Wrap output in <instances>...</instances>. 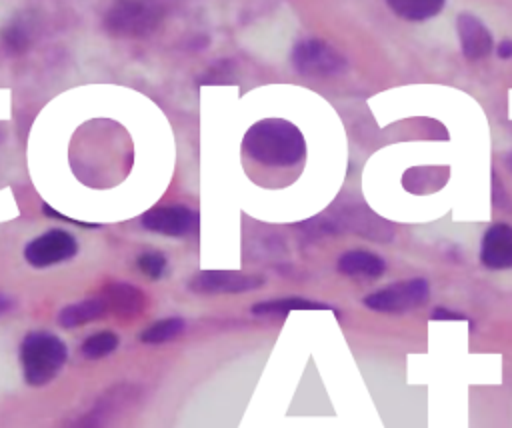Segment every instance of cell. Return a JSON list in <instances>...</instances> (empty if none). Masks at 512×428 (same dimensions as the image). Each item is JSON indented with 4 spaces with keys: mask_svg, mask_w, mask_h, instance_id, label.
<instances>
[{
    "mask_svg": "<svg viewBox=\"0 0 512 428\" xmlns=\"http://www.w3.org/2000/svg\"><path fill=\"white\" fill-rule=\"evenodd\" d=\"M248 160L270 170H290L304 162L306 140L298 126L282 118H264L252 124L242 138Z\"/></svg>",
    "mask_w": 512,
    "mask_h": 428,
    "instance_id": "6da1fadb",
    "label": "cell"
},
{
    "mask_svg": "<svg viewBox=\"0 0 512 428\" xmlns=\"http://www.w3.org/2000/svg\"><path fill=\"white\" fill-rule=\"evenodd\" d=\"M18 358L26 384L38 388L46 386L60 374L68 360V348L56 334L32 330L22 338Z\"/></svg>",
    "mask_w": 512,
    "mask_h": 428,
    "instance_id": "7a4b0ae2",
    "label": "cell"
},
{
    "mask_svg": "<svg viewBox=\"0 0 512 428\" xmlns=\"http://www.w3.org/2000/svg\"><path fill=\"white\" fill-rule=\"evenodd\" d=\"M164 12L158 2H118L108 8L102 24L112 36L144 38L160 26Z\"/></svg>",
    "mask_w": 512,
    "mask_h": 428,
    "instance_id": "3957f363",
    "label": "cell"
},
{
    "mask_svg": "<svg viewBox=\"0 0 512 428\" xmlns=\"http://www.w3.org/2000/svg\"><path fill=\"white\" fill-rule=\"evenodd\" d=\"M292 66L302 76L328 78L348 70L346 56L322 38H302L290 54Z\"/></svg>",
    "mask_w": 512,
    "mask_h": 428,
    "instance_id": "277c9868",
    "label": "cell"
},
{
    "mask_svg": "<svg viewBox=\"0 0 512 428\" xmlns=\"http://www.w3.org/2000/svg\"><path fill=\"white\" fill-rule=\"evenodd\" d=\"M430 296V284L424 278H408L386 284L368 296H364L362 304L368 310L382 314H402L414 308H420Z\"/></svg>",
    "mask_w": 512,
    "mask_h": 428,
    "instance_id": "5b68a950",
    "label": "cell"
},
{
    "mask_svg": "<svg viewBox=\"0 0 512 428\" xmlns=\"http://www.w3.org/2000/svg\"><path fill=\"white\" fill-rule=\"evenodd\" d=\"M76 252H78L76 236L62 228H52L32 238L24 246V260L34 268H48L74 258Z\"/></svg>",
    "mask_w": 512,
    "mask_h": 428,
    "instance_id": "8992f818",
    "label": "cell"
},
{
    "mask_svg": "<svg viewBox=\"0 0 512 428\" xmlns=\"http://www.w3.org/2000/svg\"><path fill=\"white\" fill-rule=\"evenodd\" d=\"M264 284V278L258 274H246L238 270H202L194 274L188 282V288L194 294H242L256 290Z\"/></svg>",
    "mask_w": 512,
    "mask_h": 428,
    "instance_id": "52a82bcc",
    "label": "cell"
},
{
    "mask_svg": "<svg viewBox=\"0 0 512 428\" xmlns=\"http://www.w3.org/2000/svg\"><path fill=\"white\" fill-rule=\"evenodd\" d=\"M140 224L154 234L162 236H188L198 230L200 214L184 204L156 206L140 216Z\"/></svg>",
    "mask_w": 512,
    "mask_h": 428,
    "instance_id": "ba28073f",
    "label": "cell"
},
{
    "mask_svg": "<svg viewBox=\"0 0 512 428\" xmlns=\"http://www.w3.org/2000/svg\"><path fill=\"white\" fill-rule=\"evenodd\" d=\"M478 258L490 270L512 268V226L506 222L490 224L482 234Z\"/></svg>",
    "mask_w": 512,
    "mask_h": 428,
    "instance_id": "9c48e42d",
    "label": "cell"
},
{
    "mask_svg": "<svg viewBox=\"0 0 512 428\" xmlns=\"http://www.w3.org/2000/svg\"><path fill=\"white\" fill-rule=\"evenodd\" d=\"M456 32H458L462 56L468 60L486 58L494 50V40H492L490 30L478 16H474L470 12L458 14Z\"/></svg>",
    "mask_w": 512,
    "mask_h": 428,
    "instance_id": "30bf717a",
    "label": "cell"
},
{
    "mask_svg": "<svg viewBox=\"0 0 512 428\" xmlns=\"http://www.w3.org/2000/svg\"><path fill=\"white\" fill-rule=\"evenodd\" d=\"M108 312H114L120 318H136L146 310V294L128 282H110L104 286L102 296Z\"/></svg>",
    "mask_w": 512,
    "mask_h": 428,
    "instance_id": "8fae6325",
    "label": "cell"
},
{
    "mask_svg": "<svg viewBox=\"0 0 512 428\" xmlns=\"http://www.w3.org/2000/svg\"><path fill=\"white\" fill-rule=\"evenodd\" d=\"M336 270L348 278L376 280L386 272V260L376 252L354 248L346 250L336 260Z\"/></svg>",
    "mask_w": 512,
    "mask_h": 428,
    "instance_id": "7c38bea8",
    "label": "cell"
},
{
    "mask_svg": "<svg viewBox=\"0 0 512 428\" xmlns=\"http://www.w3.org/2000/svg\"><path fill=\"white\" fill-rule=\"evenodd\" d=\"M128 400L126 388H112L108 390L96 404L92 410L66 420L60 428H106V420L114 414V410Z\"/></svg>",
    "mask_w": 512,
    "mask_h": 428,
    "instance_id": "4fadbf2b",
    "label": "cell"
},
{
    "mask_svg": "<svg viewBox=\"0 0 512 428\" xmlns=\"http://www.w3.org/2000/svg\"><path fill=\"white\" fill-rule=\"evenodd\" d=\"M106 314H108V308L102 298H86V300L64 306L58 312V324L62 328H78V326L98 320Z\"/></svg>",
    "mask_w": 512,
    "mask_h": 428,
    "instance_id": "5bb4252c",
    "label": "cell"
},
{
    "mask_svg": "<svg viewBox=\"0 0 512 428\" xmlns=\"http://www.w3.org/2000/svg\"><path fill=\"white\" fill-rule=\"evenodd\" d=\"M254 316H286L294 310H334L332 306L300 296H288V298H272L256 302L252 308Z\"/></svg>",
    "mask_w": 512,
    "mask_h": 428,
    "instance_id": "9a60e30c",
    "label": "cell"
},
{
    "mask_svg": "<svg viewBox=\"0 0 512 428\" xmlns=\"http://www.w3.org/2000/svg\"><path fill=\"white\" fill-rule=\"evenodd\" d=\"M32 40H34V28L30 20H24V18H16L0 30V44L8 56H20L28 52Z\"/></svg>",
    "mask_w": 512,
    "mask_h": 428,
    "instance_id": "2e32d148",
    "label": "cell"
},
{
    "mask_svg": "<svg viewBox=\"0 0 512 428\" xmlns=\"http://www.w3.org/2000/svg\"><path fill=\"white\" fill-rule=\"evenodd\" d=\"M388 8L406 22H424L434 18L442 8V0H390Z\"/></svg>",
    "mask_w": 512,
    "mask_h": 428,
    "instance_id": "e0dca14e",
    "label": "cell"
},
{
    "mask_svg": "<svg viewBox=\"0 0 512 428\" xmlns=\"http://www.w3.org/2000/svg\"><path fill=\"white\" fill-rule=\"evenodd\" d=\"M184 330H186V320L180 316H170V318L156 320L154 324L144 328L140 334V340L144 344H166L176 340Z\"/></svg>",
    "mask_w": 512,
    "mask_h": 428,
    "instance_id": "ac0fdd59",
    "label": "cell"
},
{
    "mask_svg": "<svg viewBox=\"0 0 512 428\" xmlns=\"http://www.w3.org/2000/svg\"><path fill=\"white\" fill-rule=\"evenodd\" d=\"M120 344V338L116 332L112 330H100V332H94L90 336H86L80 344V354L86 358V360H100V358H106L110 356Z\"/></svg>",
    "mask_w": 512,
    "mask_h": 428,
    "instance_id": "d6986e66",
    "label": "cell"
},
{
    "mask_svg": "<svg viewBox=\"0 0 512 428\" xmlns=\"http://www.w3.org/2000/svg\"><path fill=\"white\" fill-rule=\"evenodd\" d=\"M136 264H138V270H140L144 276H148L150 280H158V278H162L168 260H166V256H164L162 252H158V250H148V252H142V254L138 256Z\"/></svg>",
    "mask_w": 512,
    "mask_h": 428,
    "instance_id": "ffe728a7",
    "label": "cell"
},
{
    "mask_svg": "<svg viewBox=\"0 0 512 428\" xmlns=\"http://www.w3.org/2000/svg\"><path fill=\"white\" fill-rule=\"evenodd\" d=\"M492 192H494V196H492L494 206H498V208H508L510 206V198L506 196L496 172H492Z\"/></svg>",
    "mask_w": 512,
    "mask_h": 428,
    "instance_id": "44dd1931",
    "label": "cell"
},
{
    "mask_svg": "<svg viewBox=\"0 0 512 428\" xmlns=\"http://www.w3.org/2000/svg\"><path fill=\"white\" fill-rule=\"evenodd\" d=\"M430 320H468V318L462 312H454V310H450L446 306H436L430 312Z\"/></svg>",
    "mask_w": 512,
    "mask_h": 428,
    "instance_id": "7402d4cb",
    "label": "cell"
},
{
    "mask_svg": "<svg viewBox=\"0 0 512 428\" xmlns=\"http://www.w3.org/2000/svg\"><path fill=\"white\" fill-rule=\"evenodd\" d=\"M496 54L502 58V60H508V58H512V40H502V42H498V46H496Z\"/></svg>",
    "mask_w": 512,
    "mask_h": 428,
    "instance_id": "603a6c76",
    "label": "cell"
},
{
    "mask_svg": "<svg viewBox=\"0 0 512 428\" xmlns=\"http://www.w3.org/2000/svg\"><path fill=\"white\" fill-rule=\"evenodd\" d=\"M12 308H14V300H12L8 294L0 292V316L6 314V312H10Z\"/></svg>",
    "mask_w": 512,
    "mask_h": 428,
    "instance_id": "cb8c5ba5",
    "label": "cell"
},
{
    "mask_svg": "<svg viewBox=\"0 0 512 428\" xmlns=\"http://www.w3.org/2000/svg\"><path fill=\"white\" fill-rule=\"evenodd\" d=\"M506 166L512 170V152H508V156H506Z\"/></svg>",
    "mask_w": 512,
    "mask_h": 428,
    "instance_id": "d4e9b609",
    "label": "cell"
}]
</instances>
